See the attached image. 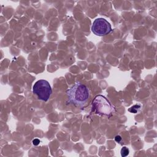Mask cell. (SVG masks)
Here are the masks:
<instances>
[{
    "label": "cell",
    "instance_id": "7",
    "mask_svg": "<svg viewBox=\"0 0 157 157\" xmlns=\"http://www.w3.org/2000/svg\"><path fill=\"white\" fill-rule=\"evenodd\" d=\"M39 143H40V140L38 139H35L33 140V144L34 145H37L38 144H39Z\"/></svg>",
    "mask_w": 157,
    "mask_h": 157
},
{
    "label": "cell",
    "instance_id": "5",
    "mask_svg": "<svg viewBox=\"0 0 157 157\" xmlns=\"http://www.w3.org/2000/svg\"><path fill=\"white\" fill-rule=\"evenodd\" d=\"M141 107H142V105L137 104H136V105L132 106L131 107H130L128 109V111L131 113H136L140 111V110L141 109Z\"/></svg>",
    "mask_w": 157,
    "mask_h": 157
},
{
    "label": "cell",
    "instance_id": "4",
    "mask_svg": "<svg viewBox=\"0 0 157 157\" xmlns=\"http://www.w3.org/2000/svg\"><path fill=\"white\" fill-rule=\"evenodd\" d=\"M91 31L97 36H103L109 34L112 31V27L110 23L105 19L98 18L93 21Z\"/></svg>",
    "mask_w": 157,
    "mask_h": 157
},
{
    "label": "cell",
    "instance_id": "3",
    "mask_svg": "<svg viewBox=\"0 0 157 157\" xmlns=\"http://www.w3.org/2000/svg\"><path fill=\"white\" fill-rule=\"evenodd\" d=\"M33 93L39 99L47 101L50 98L52 90L49 83L47 80H39L33 86Z\"/></svg>",
    "mask_w": 157,
    "mask_h": 157
},
{
    "label": "cell",
    "instance_id": "2",
    "mask_svg": "<svg viewBox=\"0 0 157 157\" xmlns=\"http://www.w3.org/2000/svg\"><path fill=\"white\" fill-rule=\"evenodd\" d=\"M92 106L95 113L102 116L111 117L115 111L114 106L102 95H98L94 98Z\"/></svg>",
    "mask_w": 157,
    "mask_h": 157
},
{
    "label": "cell",
    "instance_id": "1",
    "mask_svg": "<svg viewBox=\"0 0 157 157\" xmlns=\"http://www.w3.org/2000/svg\"><path fill=\"white\" fill-rule=\"evenodd\" d=\"M68 101L76 105H82L90 96L88 88L83 84L77 82L67 91Z\"/></svg>",
    "mask_w": 157,
    "mask_h": 157
},
{
    "label": "cell",
    "instance_id": "6",
    "mask_svg": "<svg viewBox=\"0 0 157 157\" xmlns=\"http://www.w3.org/2000/svg\"><path fill=\"white\" fill-rule=\"evenodd\" d=\"M129 150L128 147H123L121 149V156L124 157V156H126L129 155Z\"/></svg>",
    "mask_w": 157,
    "mask_h": 157
},
{
    "label": "cell",
    "instance_id": "8",
    "mask_svg": "<svg viewBox=\"0 0 157 157\" xmlns=\"http://www.w3.org/2000/svg\"><path fill=\"white\" fill-rule=\"evenodd\" d=\"M115 140L117 142H120L121 140V137L120 136H116L115 137Z\"/></svg>",
    "mask_w": 157,
    "mask_h": 157
}]
</instances>
